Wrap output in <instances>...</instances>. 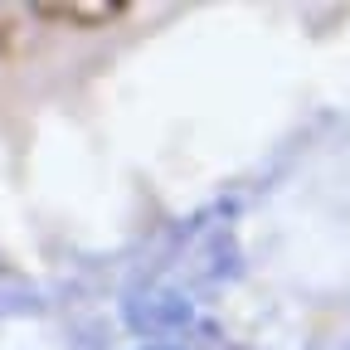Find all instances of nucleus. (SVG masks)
Instances as JSON below:
<instances>
[{
  "label": "nucleus",
  "mask_w": 350,
  "mask_h": 350,
  "mask_svg": "<svg viewBox=\"0 0 350 350\" xmlns=\"http://www.w3.org/2000/svg\"><path fill=\"white\" fill-rule=\"evenodd\" d=\"M131 5L126 0H59V5H34L39 20H59V25H73V29H103L112 20H122Z\"/></svg>",
  "instance_id": "nucleus-1"
}]
</instances>
